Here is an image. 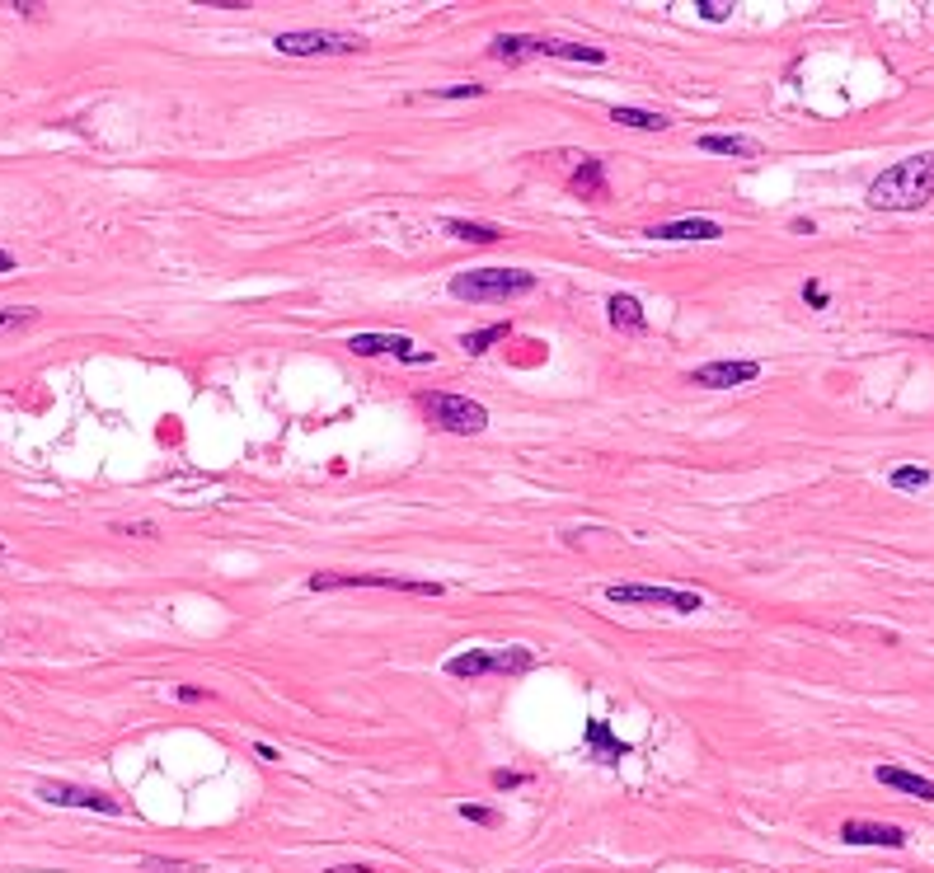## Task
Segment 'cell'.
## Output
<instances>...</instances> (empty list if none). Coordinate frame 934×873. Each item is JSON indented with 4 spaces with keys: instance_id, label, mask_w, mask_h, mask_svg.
Returning a JSON list of instances; mask_svg holds the SVG:
<instances>
[{
    "instance_id": "cell-23",
    "label": "cell",
    "mask_w": 934,
    "mask_h": 873,
    "mask_svg": "<svg viewBox=\"0 0 934 873\" xmlns=\"http://www.w3.org/2000/svg\"><path fill=\"white\" fill-rule=\"evenodd\" d=\"M888 479H892V489H925V484H930V470H920V465H897Z\"/></svg>"
},
{
    "instance_id": "cell-16",
    "label": "cell",
    "mask_w": 934,
    "mask_h": 873,
    "mask_svg": "<svg viewBox=\"0 0 934 873\" xmlns=\"http://www.w3.org/2000/svg\"><path fill=\"white\" fill-rule=\"evenodd\" d=\"M606 315H611V324L615 329H625V334H644L648 329L644 306H639L634 296H625V291H615L611 301H606Z\"/></svg>"
},
{
    "instance_id": "cell-31",
    "label": "cell",
    "mask_w": 934,
    "mask_h": 873,
    "mask_svg": "<svg viewBox=\"0 0 934 873\" xmlns=\"http://www.w3.org/2000/svg\"><path fill=\"white\" fill-rule=\"evenodd\" d=\"M174 695H179L184 705H202V700H207V690H198V686H179Z\"/></svg>"
},
{
    "instance_id": "cell-15",
    "label": "cell",
    "mask_w": 934,
    "mask_h": 873,
    "mask_svg": "<svg viewBox=\"0 0 934 873\" xmlns=\"http://www.w3.org/2000/svg\"><path fill=\"white\" fill-rule=\"evenodd\" d=\"M700 151H709V155H742V160H756V155H761V141H756V137H737V132H705V137H700Z\"/></svg>"
},
{
    "instance_id": "cell-6",
    "label": "cell",
    "mask_w": 934,
    "mask_h": 873,
    "mask_svg": "<svg viewBox=\"0 0 934 873\" xmlns=\"http://www.w3.org/2000/svg\"><path fill=\"white\" fill-rule=\"evenodd\" d=\"M418 404L432 418V428L456 432V437H479V432L489 428V409L465 395H418Z\"/></svg>"
},
{
    "instance_id": "cell-29",
    "label": "cell",
    "mask_w": 934,
    "mask_h": 873,
    "mask_svg": "<svg viewBox=\"0 0 934 873\" xmlns=\"http://www.w3.org/2000/svg\"><path fill=\"white\" fill-rule=\"evenodd\" d=\"M803 301H808L812 310H827L831 296H827V287H822V282H808V287H803Z\"/></svg>"
},
{
    "instance_id": "cell-33",
    "label": "cell",
    "mask_w": 934,
    "mask_h": 873,
    "mask_svg": "<svg viewBox=\"0 0 934 873\" xmlns=\"http://www.w3.org/2000/svg\"><path fill=\"white\" fill-rule=\"evenodd\" d=\"M812 230H817V226H812L808 216H798V221H794V235H812Z\"/></svg>"
},
{
    "instance_id": "cell-9",
    "label": "cell",
    "mask_w": 934,
    "mask_h": 873,
    "mask_svg": "<svg viewBox=\"0 0 934 873\" xmlns=\"http://www.w3.org/2000/svg\"><path fill=\"white\" fill-rule=\"evenodd\" d=\"M348 348H353L357 357H381V353L404 357V362H414V367H428L432 362V353H418L409 334H353Z\"/></svg>"
},
{
    "instance_id": "cell-4",
    "label": "cell",
    "mask_w": 934,
    "mask_h": 873,
    "mask_svg": "<svg viewBox=\"0 0 934 873\" xmlns=\"http://www.w3.org/2000/svg\"><path fill=\"white\" fill-rule=\"evenodd\" d=\"M310 592H353V587H376V592H409V597H442V582L423 578H395V573H310Z\"/></svg>"
},
{
    "instance_id": "cell-10",
    "label": "cell",
    "mask_w": 934,
    "mask_h": 873,
    "mask_svg": "<svg viewBox=\"0 0 934 873\" xmlns=\"http://www.w3.org/2000/svg\"><path fill=\"white\" fill-rule=\"evenodd\" d=\"M761 376V362H709V367L690 371V385H705V390H733V385H747Z\"/></svg>"
},
{
    "instance_id": "cell-32",
    "label": "cell",
    "mask_w": 934,
    "mask_h": 873,
    "mask_svg": "<svg viewBox=\"0 0 934 873\" xmlns=\"http://www.w3.org/2000/svg\"><path fill=\"white\" fill-rule=\"evenodd\" d=\"M324 873H376L371 864H338V869H324Z\"/></svg>"
},
{
    "instance_id": "cell-12",
    "label": "cell",
    "mask_w": 934,
    "mask_h": 873,
    "mask_svg": "<svg viewBox=\"0 0 934 873\" xmlns=\"http://www.w3.org/2000/svg\"><path fill=\"white\" fill-rule=\"evenodd\" d=\"M648 235H653V240H667V245H681V240H723V226L709 221V216H686V221L653 226Z\"/></svg>"
},
{
    "instance_id": "cell-7",
    "label": "cell",
    "mask_w": 934,
    "mask_h": 873,
    "mask_svg": "<svg viewBox=\"0 0 934 873\" xmlns=\"http://www.w3.org/2000/svg\"><path fill=\"white\" fill-rule=\"evenodd\" d=\"M606 601H611V606H662V611H681V615H695L705 606L700 592L648 587V582H611V587H606Z\"/></svg>"
},
{
    "instance_id": "cell-19",
    "label": "cell",
    "mask_w": 934,
    "mask_h": 873,
    "mask_svg": "<svg viewBox=\"0 0 934 873\" xmlns=\"http://www.w3.org/2000/svg\"><path fill=\"white\" fill-rule=\"evenodd\" d=\"M611 123L639 127V132H667V127H672L662 113H653V108H629V104H615L611 108Z\"/></svg>"
},
{
    "instance_id": "cell-24",
    "label": "cell",
    "mask_w": 934,
    "mask_h": 873,
    "mask_svg": "<svg viewBox=\"0 0 934 873\" xmlns=\"http://www.w3.org/2000/svg\"><path fill=\"white\" fill-rule=\"evenodd\" d=\"M460 817H465V822H475V827H498V812H493V808H479V803H460Z\"/></svg>"
},
{
    "instance_id": "cell-30",
    "label": "cell",
    "mask_w": 934,
    "mask_h": 873,
    "mask_svg": "<svg viewBox=\"0 0 934 873\" xmlns=\"http://www.w3.org/2000/svg\"><path fill=\"white\" fill-rule=\"evenodd\" d=\"M526 784V775H517V770H493V789H521Z\"/></svg>"
},
{
    "instance_id": "cell-17",
    "label": "cell",
    "mask_w": 934,
    "mask_h": 873,
    "mask_svg": "<svg viewBox=\"0 0 934 873\" xmlns=\"http://www.w3.org/2000/svg\"><path fill=\"white\" fill-rule=\"evenodd\" d=\"M489 57L493 62L517 66V62H526V57H536V38H526V33H498L489 43Z\"/></svg>"
},
{
    "instance_id": "cell-21",
    "label": "cell",
    "mask_w": 934,
    "mask_h": 873,
    "mask_svg": "<svg viewBox=\"0 0 934 873\" xmlns=\"http://www.w3.org/2000/svg\"><path fill=\"white\" fill-rule=\"evenodd\" d=\"M503 338H512V324H484V329L460 338V348H465L470 357H479V353H489L493 343H503Z\"/></svg>"
},
{
    "instance_id": "cell-22",
    "label": "cell",
    "mask_w": 934,
    "mask_h": 873,
    "mask_svg": "<svg viewBox=\"0 0 934 873\" xmlns=\"http://www.w3.org/2000/svg\"><path fill=\"white\" fill-rule=\"evenodd\" d=\"M33 320H38L33 306H0V334H19V329H29Z\"/></svg>"
},
{
    "instance_id": "cell-11",
    "label": "cell",
    "mask_w": 934,
    "mask_h": 873,
    "mask_svg": "<svg viewBox=\"0 0 934 873\" xmlns=\"http://www.w3.org/2000/svg\"><path fill=\"white\" fill-rule=\"evenodd\" d=\"M841 841L845 845H888V850H902L906 831L892 827V822H841Z\"/></svg>"
},
{
    "instance_id": "cell-14",
    "label": "cell",
    "mask_w": 934,
    "mask_h": 873,
    "mask_svg": "<svg viewBox=\"0 0 934 873\" xmlns=\"http://www.w3.org/2000/svg\"><path fill=\"white\" fill-rule=\"evenodd\" d=\"M873 780L888 784V789H902V794L920 798V803H934V780H925V775H911V770H902V766H878V770H873Z\"/></svg>"
},
{
    "instance_id": "cell-28",
    "label": "cell",
    "mask_w": 934,
    "mask_h": 873,
    "mask_svg": "<svg viewBox=\"0 0 934 873\" xmlns=\"http://www.w3.org/2000/svg\"><path fill=\"white\" fill-rule=\"evenodd\" d=\"M484 94V85H446V90H437V99H479Z\"/></svg>"
},
{
    "instance_id": "cell-2",
    "label": "cell",
    "mask_w": 934,
    "mask_h": 873,
    "mask_svg": "<svg viewBox=\"0 0 934 873\" xmlns=\"http://www.w3.org/2000/svg\"><path fill=\"white\" fill-rule=\"evenodd\" d=\"M536 291V273L526 268H470V273L451 277V296L456 301H517Z\"/></svg>"
},
{
    "instance_id": "cell-26",
    "label": "cell",
    "mask_w": 934,
    "mask_h": 873,
    "mask_svg": "<svg viewBox=\"0 0 934 873\" xmlns=\"http://www.w3.org/2000/svg\"><path fill=\"white\" fill-rule=\"evenodd\" d=\"M695 10H700V15H705L709 24H723V19L733 15V5H728V0H700Z\"/></svg>"
},
{
    "instance_id": "cell-34",
    "label": "cell",
    "mask_w": 934,
    "mask_h": 873,
    "mask_svg": "<svg viewBox=\"0 0 934 873\" xmlns=\"http://www.w3.org/2000/svg\"><path fill=\"white\" fill-rule=\"evenodd\" d=\"M0 273H15V254H5V249H0Z\"/></svg>"
},
{
    "instance_id": "cell-18",
    "label": "cell",
    "mask_w": 934,
    "mask_h": 873,
    "mask_svg": "<svg viewBox=\"0 0 934 873\" xmlns=\"http://www.w3.org/2000/svg\"><path fill=\"white\" fill-rule=\"evenodd\" d=\"M573 193L582 198H606V169L597 155H582V165L573 169Z\"/></svg>"
},
{
    "instance_id": "cell-25",
    "label": "cell",
    "mask_w": 934,
    "mask_h": 873,
    "mask_svg": "<svg viewBox=\"0 0 934 873\" xmlns=\"http://www.w3.org/2000/svg\"><path fill=\"white\" fill-rule=\"evenodd\" d=\"M141 869H146V873H193V864H179V859H155V855H146V859H141Z\"/></svg>"
},
{
    "instance_id": "cell-1",
    "label": "cell",
    "mask_w": 934,
    "mask_h": 873,
    "mask_svg": "<svg viewBox=\"0 0 934 873\" xmlns=\"http://www.w3.org/2000/svg\"><path fill=\"white\" fill-rule=\"evenodd\" d=\"M934 198V151L906 155L892 169H883L869 184V207L878 212H920Z\"/></svg>"
},
{
    "instance_id": "cell-5",
    "label": "cell",
    "mask_w": 934,
    "mask_h": 873,
    "mask_svg": "<svg viewBox=\"0 0 934 873\" xmlns=\"http://www.w3.org/2000/svg\"><path fill=\"white\" fill-rule=\"evenodd\" d=\"M273 47L282 57H353V52L367 47V38L338 29H296V33H277Z\"/></svg>"
},
{
    "instance_id": "cell-3",
    "label": "cell",
    "mask_w": 934,
    "mask_h": 873,
    "mask_svg": "<svg viewBox=\"0 0 934 873\" xmlns=\"http://www.w3.org/2000/svg\"><path fill=\"white\" fill-rule=\"evenodd\" d=\"M536 667V653L531 648H465L456 658H446V676L456 681H479V676H526Z\"/></svg>"
},
{
    "instance_id": "cell-13",
    "label": "cell",
    "mask_w": 934,
    "mask_h": 873,
    "mask_svg": "<svg viewBox=\"0 0 934 873\" xmlns=\"http://www.w3.org/2000/svg\"><path fill=\"white\" fill-rule=\"evenodd\" d=\"M582 737H587V747L597 751V761H601V766H620V761L629 756V742H620V737L611 733V723L592 719L587 728H582Z\"/></svg>"
},
{
    "instance_id": "cell-27",
    "label": "cell",
    "mask_w": 934,
    "mask_h": 873,
    "mask_svg": "<svg viewBox=\"0 0 934 873\" xmlns=\"http://www.w3.org/2000/svg\"><path fill=\"white\" fill-rule=\"evenodd\" d=\"M113 536H155L151 521H113Z\"/></svg>"
},
{
    "instance_id": "cell-8",
    "label": "cell",
    "mask_w": 934,
    "mask_h": 873,
    "mask_svg": "<svg viewBox=\"0 0 934 873\" xmlns=\"http://www.w3.org/2000/svg\"><path fill=\"white\" fill-rule=\"evenodd\" d=\"M38 798L52 803V808H90V812H108V817L123 812L118 798L99 794V789H85V784H66V780H43L38 784Z\"/></svg>"
},
{
    "instance_id": "cell-20",
    "label": "cell",
    "mask_w": 934,
    "mask_h": 873,
    "mask_svg": "<svg viewBox=\"0 0 934 873\" xmlns=\"http://www.w3.org/2000/svg\"><path fill=\"white\" fill-rule=\"evenodd\" d=\"M446 235H456V240H465V245H498L503 240V230L498 226H484V221H446Z\"/></svg>"
}]
</instances>
